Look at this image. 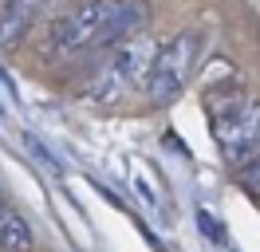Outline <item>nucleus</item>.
<instances>
[{
    "label": "nucleus",
    "instance_id": "nucleus-1",
    "mask_svg": "<svg viewBox=\"0 0 260 252\" xmlns=\"http://www.w3.org/2000/svg\"><path fill=\"white\" fill-rule=\"evenodd\" d=\"M146 24H150L146 0H79L63 16H55L48 44H51V55L75 59V55L103 51V47L142 36Z\"/></svg>",
    "mask_w": 260,
    "mask_h": 252
},
{
    "label": "nucleus",
    "instance_id": "nucleus-8",
    "mask_svg": "<svg viewBox=\"0 0 260 252\" xmlns=\"http://www.w3.org/2000/svg\"><path fill=\"white\" fill-rule=\"evenodd\" d=\"M241 181H244V189H248L252 197H260V158H256V162H248V166L241 170Z\"/></svg>",
    "mask_w": 260,
    "mask_h": 252
},
{
    "label": "nucleus",
    "instance_id": "nucleus-6",
    "mask_svg": "<svg viewBox=\"0 0 260 252\" xmlns=\"http://www.w3.org/2000/svg\"><path fill=\"white\" fill-rule=\"evenodd\" d=\"M36 236H32V225L20 217V213H0V252H32Z\"/></svg>",
    "mask_w": 260,
    "mask_h": 252
},
{
    "label": "nucleus",
    "instance_id": "nucleus-4",
    "mask_svg": "<svg viewBox=\"0 0 260 252\" xmlns=\"http://www.w3.org/2000/svg\"><path fill=\"white\" fill-rule=\"evenodd\" d=\"M197 47H201V36L197 32H178L170 44H162L150 59V71H146V99L154 107H166L174 103L185 83L193 75V63H197Z\"/></svg>",
    "mask_w": 260,
    "mask_h": 252
},
{
    "label": "nucleus",
    "instance_id": "nucleus-2",
    "mask_svg": "<svg viewBox=\"0 0 260 252\" xmlns=\"http://www.w3.org/2000/svg\"><path fill=\"white\" fill-rule=\"evenodd\" d=\"M209 107V122H213V138L221 146L233 170H244L248 162L260 158V103L248 99L244 91H209L205 94Z\"/></svg>",
    "mask_w": 260,
    "mask_h": 252
},
{
    "label": "nucleus",
    "instance_id": "nucleus-7",
    "mask_svg": "<svg viewBox=\"0 0 260 252\" xmlns=\"http://www.w3.org/2000/svg\"><path fill=\"white\" fill-rule=\"evenodd\" d=\"M197 225L205 229V236H209L213 244H225V240H229V236H225V225L213 217V213H205V209H197Z\"/></svg>",
    "mask_w": 260,
    "mask_h": 252
},
{
    "label": "nucleus",
    "instance_id": "nucleus-3",
    "mask_svg": "<svg viewBox=\"0 0 260 252\" xmlns=\"http://www.w3.org/2000/svg\"><path fill=\"white\" fill-rule=\"evenodd\" d=\"M158 44L150 36H134V40H122L114 44L99 67L91 71V83H87V99L91 103H122L134 87L146 83L150 59H154Z\"/></svg>",
    "mask_w": 260,
    "mask_h": 252
},
{
    "label": "nucleus",
    "instance_id": "nucleus-9",
    "mask_svg": "<svg viewBox=\"0 0 260 252\" xmlns=\"http://www.w3.org/2000/svg\"><path fill=\"white\" fill-rule=\"evenodd\" d=\"M0 213H4V189H0Z\"/></svg>",
    "mask_w": 260,
    "mask_h": 252
},
{
    "label": "nucleus",
    "instance_id": "nucleus-5",
    "mask_svg": "<svg viewBox=\"0 0 260 252\" xmlns=\"http://www.w3.org/2000/svg\"><path fill=\"white\" fill-rule=\"evenodd\" d=\"M44 8H48V0H4L0 4V51H12L24 44Z\"/></svg>",
    "mask_w": 260,
    "mask_h": 252
}]
</instances>
